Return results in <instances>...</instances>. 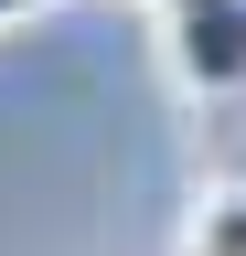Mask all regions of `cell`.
Wrapping results in <instances>:
<instances>
[{"instance_id": "cell-1", "label": "cell", "mask_w": 246, "mask_h": 256, "mask_svg": "<svg viewBox=\"0 0 246 256\" xmlns=\"http://www.w3.org/2000/svg\"><path fill=\"white\" fill-rule=\"evenodd\" d=\"M150 43H161L171 96H193V107L246 96V0H150Z\"/></svg>"}, {"instance_id": "cell-4", "label": "cell", "mask_w": 246, "mask_h": 256, "mask_svg": "<svg viewBox=\"0 0 246 256\" xmlns=\"http://www.w3.org/2000/svg\"><path fill=\"white\" fill-rule=\"evenodd\" d=\"M214 171H225V182H246V128L225 139V160H214Z\"/></svg>"}, {"instance_id": "cell-2", "label": "cell", "mask_w": 246, "mask_h": 256, "mask_svg": "<svg viewBox=\"0 0 246 256\" xmlns=\"http://www.w3.org/2000/svg\"><path fill=\"white\" fill-rule=\"evenodd\" d=\"M171 256H246V182H225V171H214L193 203H182Z\"/></svg>"}, {"instance_id": "cell-3", "label": "cell", "mask_w": 246, "mask_h": 256, "mask_svg": "<svg viewBox=\"0 0 246 256\" xmlns=\"http://www.w3.org/2000/svg\"><path fill=\"white\" fill-rule=\"evenodd\" d=\"M43 11H65V0H0V32H11V22H43Z\"/></svg>"}]
</instances>
